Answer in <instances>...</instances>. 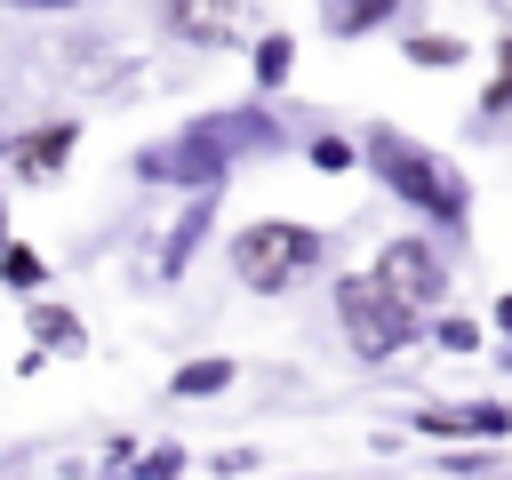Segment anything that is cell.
<instances>
[{
  "label": "cell",
  "mask_w": 512,
  "mask_h": 480,
  "mask_svg": "<svg viewBox=\"0 0 512 480\" xmlns=\"http://www.w3.org/2000/svg\"><path fill=\"white\" fill-rule=\"evenodd\" d=\"M280 144H288V120H280L264 96H248V104L192 112V120H176L168 136L136 144V152H128V176H136V184H160V192H224L240 160H264V152H280Z\"/></svg>",
  "instance_id": "cell-1"
},
{
  "label": "cell",
  "mask_w": 512,
  "mask_h": 480,
  "mask_svg": "<svg viewBox=\"0 0 512 480\" xmlns=\"http://www.w3.org/2000/svg\"><path fill=\"white\" fill-rule=\"evenodd\" d=\"M360 168H368V176H376L408 216H424L432 232H448V240H464V232H472V176H464L448 152L416 144L408 128L368 120V128H360Z\"/></svg>",
  "instance_id": "cell-2"
},
{
  "label": "cell",
  "mask_w": 512,
  "mask_h": 480,
  "mask_svg": "<svg viewBox=\"0 0 512 480\" xmlns=\"http://www.w3.org/2000/svg\"><path fill=\"white\" fill-rule=\"evenodd\" d=\"M328 232L304 224V216H248L232 240H224V264L248 296H296L320 264H328Z\"/></svg>",
  "instance_id": "cell-3"
},
{
  "label": "cell",
  "mask_w": 512,
  "mask_h": 480,
  "mask_svg": "<svg viewBox=\"0 0 512 480\" xmlns=\"http://www.w3.org/2000/svg\"><path fill=\"white\" fill-rule=\"evenodd\" d=\"M328 312H336V336L352 344V360H368V368H384V360H400L432 320L424 312H408L400 296H384L368 272H336V288H328Z\"/></svg>",
  "instance_id": "cell-4"
},
{
  "label": "cell",
  "mask_w": 512,
  "mask_h": 480,
  "mask_svg": "<svg viewBox=\"0 0 512 480\" xmlns=\"http://www.w3.org/2000/svg\"><path fill=\"white\" fill-rule=\"evenodd\" d=\"M368 280L384 288V296H400L408 312H440L448 304V288H456V264H448V248L432 240V232H392L376 256H368Z\"/></svg>",
  "instance_id": "cell-5"
},
{
  "label": "cell",
  "mask_w": 512,
  "mask_h": 480,
  "mask_svg": "<svg viewBox=\"0 0 512 480\" xmlns=\"http://www.w3.org/2000/svg\"><path fill=\"white\" fill-rule=\"evenodd\" d=\"M152 24H160V40L216 56V48H248L256 40L264 0H152Z\"/></svg>",
  "instance_id": "cell-6"
},
{
  "label": "cell",
  "mask_w": 512,
  "mask_h": 480,
  "mask_svg": "<svg viewBox=\"0 0 512 480\" xmlns=\"http://www.w3.org/2000/svg\"><path fill=\"white\" fill-rule=\"evenodd\" d=\"M80 136H88V120H80V112H40V120L8 128V152H0L8 184H64V168H72Z\"/></svg>",
  "instance_id": "cell-7"
},
{
  "label": "cell",
  "mask_w": 512,
  "mask_h": 480,
  "mask_svg": "<svg viewBox=\"0 0 512 480\" xmlns=\"http://www.w3.org/2000/svg\"><path fill=\"white\" fill-rule=\"evenodd\" d=\"M408 432H424L440 448H496V440H512V408L504 400H432L408 416Z\"/></svg>",
  "instance_id": "cell-8"
},
{
  "label": "cell",
  "mask_w": 512,
  "mask_h": 480,
  "mask_svg": "<svg viewBox=\"0 0 512 480\" xmlns=\"http://www.w3.org/2000/svg\"><path fill=\"white\" fill-rule=\"evenodd\" d=\"M216 208H224V192H184V208H176V224L160 232V256H152L160 280H184V272H192V256H200L208 232H216Z\"/></svg>",
  "instance_id": "cell-9"
},
{
  "label": "cell",
  "mask_w": 512,
  "mask_h": 480,
  "mask_svg": "<svg viewBox=\"0 0 512 480\" xmlns=\"http://www.w3.org/2000/svg\"><path fill=\"white\" fill-rule=\"evenodd\" d=\"M24 344H40L48 360H80L88 352V320L64 296H24Z\"/></svg>",
  "instance_id": "cell-10"
},
{
  "label": "cell",
  "mask_w": 512,
  "mask_h": 480,
  "mask_svg": "<svg viewBox=\"0 0 512 480\" xmlns=\"http://www.w3.org/2000/svg\"><path fill=\"white\" fill-rule=\"evenodd\" d=\"M400 8H408V0H312V16H320L328 40H368V32L400 24Z\"/></svg>",
  "instance_id": "cell-11"
},
{
  "label": "cell",
  "mask_w": 512,
  "mask_h": 480,
  "mask_svg": "<svg viewBox=\"0 0 512 480\" xmlns=\"http://www.w3.org/2000/svg\"><path fill=\"white\" fill-rule=\"evenodd\" d=\"M232 384H240V360H232V352H200V360H184V368L160 376L168 400H216V392H232Z\"/></svg>",
  "instance_id": "cell-12"
},
{
  "label": "cell",
  "mask_w": 512,
  "mask_h": 480,
  "mask_svg": "<svg viewBox=\"0 0 512 480\" xmlns=\"http://www.w3.org/2000/svg\"><path fill=\"white\" fill-rule=\"evenodd\" d=\"M288 72H296V32L264 24V32L248 40V80H256V96H280V88H288Z\"/></svg>",
  "instance_id": "cell-13"
},
{
  "label": "cell",
  "mask_w": 512,
  "mask_h": 480,
  "mask_svg": "<svg viewBox=\"0 0 512 480\" xmlns=\"http://www.w3.org/2000/svg\"><path fill=\"white\" fill-rule=\"evenodd\" d=\"M64 56V80H80V88H112L120 80V56H112V40H88V32H72V40H56Z\"/></svg>",
  "instance_id": "cell-14"
},
{
  "label": "cell",
  "mask_w": 512,
  "mask_h": 480,
  "mask_svg": "<svg viewBox=\"0 0 512 480\" xmlns=\"http://www.w3.org/2000/svg\"><path fill=\"white\" fill-rule=\"evenodd\" d=\"M0 288H8V296H48V256H40L32 240H8V248H0Z\"/></svg>",
  "instance_id": "cell-15"
},
{
  "label": "cell",
  "mask_w": 512,
  "mask_h": 480,
  "mask_svg": "<svg viewBox=\"0 0 512 480\" xmlns=\"http://www.w3.org/2000/svg\"><path fill=\"white\" fill-rule=\"evenodd\" d=\"M400 56H408L416 72H456V64H464L472 48H464L456 32H408V40H400Z\"/></svg>",
  "instance_id": "cell-16"
},
{
  "label": "cell",
  "mask_w": 512,
  "mask_h": 480,
  "mask_svg": "<svg viewBox=\"0 0 512 480\" xmlns=\"http://www.w3.org/2000/svg\"><path fill=\"white\" fill-rule=\"evenodd\" d=\"M304 160H312L320 176H352V168H360V136H336V128H312V136H304Z\"/></svg>",
  "instance_id": "cell-17"
},
{
  "label": "cell",
  "mask_w": 512,
  "mask_h": 480,
  "mask_svg": "<svg viewBox=\"0 0 512 480\" xmlns=\"http://www.w3.org/2000/svg\"><path fill=\"white\" fill-rule=\"evenodd\" d=\"M424 336H432V344H440V352H480V336H488V328H480V320H472V312H440V320H432V328H424Z\"/></svg>",
  "instance_id": "cell-18"
},
{
  "label": "cell",
  "mask_w": 512,
  "mask_h": 480,
  "mask_svg": "<svg viewBox=\"0 0 512 480\" xmlns=\"http://www.w3.org/2000/svg\"><path fill=\"white\" fill-rule=\"evenodd\" d=\"M440 472L448 480H488L496 472V448H440Z\"/></svg>",
  "instance_id": "cell-19"
},
{
  "label": "cell",
  "mask_w": 512,
  "mask_h": 480,
  "mask_svg": "<svg viewBox=\"0 0 512 480\" xmlns=\"http://www.w3.org/2000/svg\"><path fill=\"white\" fill-rule=\"evenodd\" d=\"M248 464H256V448H216V456H208V472H216V480H240Z\"/></svg>",
  "instance_id": "cell-20"
},
{
  "label": "cell",
  "mask_w": 512,
  "mask_h": 480,
  "mask_svg": "<svg viewBox=\"0 0 512 480\" xmlns=\"http://www.w3.org/2000/svg\"><path fill=\"white\" fill-rule=\"evenodd\" d=\"M504 112H512V80H488L480 88V120H504Z\"/></svg>",
  "instance_id": "cell-21"
},
{
  "label": "cell",
  "mask_w": 512,
  "mask_h": 480,
  "mask_svg": "<svg viewBox=\"0 0 512 480\" xmlns=\"http://www.w3.org/2000/svg\"><path fill=\"white\" fill-rule=\"evenodd\" d=\"M0 8H16V16H72V8H88V0H0Z\"/></svg>",
  "instance_id": "cell-22"
},
{
  "label": "cell",
  "mask_w": 512,
  "mask_h": 480,
  "mask_svg": "<svg viewBox=\"0 0 512 480\" xmlns=\"http://www.w3.org/2000/svg\"><path fill=\"white\" fill-rule=\"evenodd\" d=\"M488 328H496V336H512V288H504V296L488 304Z\"/></svg>",
  "instance_id": "cell-23"
},
{
  "label": "cell",
  "mask_w": 512,
  "mask_h": 480,
  "mask_svg": "<svg viewBox=\"0 0 512 480\" xmlns=\"http://www.w3.org/2000/svg\"><path fill=\"white\" fill-rule=\"evenodd\" d=\"M496 80H512V32L496 40Z\"/></svg>",
  "instance_id": "cell-24"
},
{
  "label": "cell",
  "mask_w": 512,
  "mask_h": 480,
  "mask_svg": "<svg viewBox=\"0 0 512 480\" xmlns=\"http://www.w3.org/2000/svg\"><path fill=\"white\" fill-rule=\"evenodd\" d=\"M0 184H8V168H0ZM16 232H8V192H0V248H8Z\"/></svg>",
  "instance_id": "cell-25"
},
{
  "label": "cell",
  "mask_w": 512,
  "mask_h": 480,
  "mask_svg": "<svg viewBox=\"0 0 512 480\" xmlns=\"http://www.w3.org/2000/svg\"><path fill=\"white\" fill-rule=\"evenodd\" d=\"M496 360H504V368H512V336H496Z\"/></svg>",
  "instance_id": "cell-26"
},
{
  "label": "cell",
  "mask_w": 512,
  "mask_h": 480,
  "mask_svg": "<svg viewBox=\"0 0 512 480\" xmlns=\"http://www.w3.org/2000/svg\"><path fill=\"white\" fill-rule=\"evenodd\" d=\"M0 152H8V128H0Z\"/></svg>",
  "instance_id": "cell-27"
}]
</instances>
